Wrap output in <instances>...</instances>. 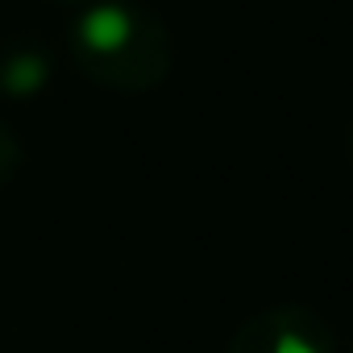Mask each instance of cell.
<instances>
[{
	"mask_svg": "<svg viewBox=\"0 0 353 353\" xmlns=\"http://www.w3.org/2000/svg\"><path fill=\"white\" fill-rule=\"evenodd\" d=\"M125 38H129V17L121 9H96L83 21V42L92 50H117Z\"/></svg>",
	"mask_w": 353,
	"mask_h": 353,
	"instance_id": "6da1fadb",
	"label": "cell"
},
{
	"mask_svg": "<svg viewBox=\"0 0 353 353\" xmlns=\"http://www.w3.org/2000/svg\"><path fill=\"white\" fill-rule=\"evenodd\" d=\"M13 83H17V92H30V88H38V79H42V67L38 63H21L13 75H9Z\"/></svg>",
	"mask_w": 353,
	"mask_h": 353,
	"instance_id": "7a4b0ae2",
	"label": "cell"
},
{
	"mask_svg": "<svg viewBox=\"0 0 353 353\" xmlns=\"http://www.w3.org/2000/svg\"><path fill=\"white\" fill-rule=\"evenodd\" d=\"M274 353H316V349H312V341H303V336H295V332H287V336H279V345H274Z\"/></svg>",
	"mask_w": 353,
	"mask_h": 353,
	"instance_id": "3957f363",
	"label": "cell"
}]
</instances>
